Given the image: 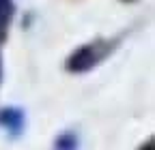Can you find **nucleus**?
I'll return each mask as SVG.
<instances>
[{
  "label": "nucleus",
  "mask_w": 155,
  "mask_h": 150,
  "mask_svg": "<svg viewBox=\"0 0 155 150\" xmlns=\"http://www.w3.org/2000/svg\"><path fill=\"white\" fill-rule=\"evenodd\" d=\"M144 150H151V146H147V148H144Z\"/></svg>",
  "instance_id": "f257e3e1"
}]
</instances>
